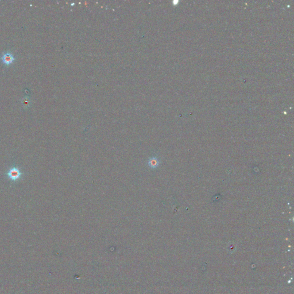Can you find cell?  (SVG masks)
<instances>
[{
	"instance_id": "obj_1",
	"label": "cell",
	"mask_w": 294,
	"mask_h": 294,
	"mask_svg": "<svg viewBox=\"0 0 294 294\" xmlns=\"http://www.w3.org/2000/svg\"><path fill=\"white\" fill-rule=\"evenodd\" d=\"M5 174L9 180L12 182L19 181L24 176V173L21 169L16 166L11 167L8 170Z\"/></svg>"
},
{
	"instance_id": "obj_2",
	"label": "cell",
	"mask_w": 294,
	"mask_h": 294,
	"mask_svg": "<svg viewBox=\"0 0 294 294\" xmlns=\"http://www.w3.org/2000/svg\"><path fill=\"white\" fill-rule=\"evenodd\" d=\"M1 59L4 64H5L6 66H9L14 61L15 57L13 55L12 53L8 52L6 53H4L2 55V56L1 57Z\"/></svg>"
},
{
	"instance_id": "obj_3",
	"label": "cell",
	"mask_w": 294,
	"mask_h": 294,
	"mask_svg": "<svg viewBox=\"0 0 294 294\" xmlns=\"http://www.w3.org/2000/svg\"><path fill=\"white\" fill-rule=\"evenodd\" d=\"M21 103H22V105L24 106V107H29V105H30V103H31V100L29 99V97H24L22 101H21Z\"/></svg>"
}]
</instances>
